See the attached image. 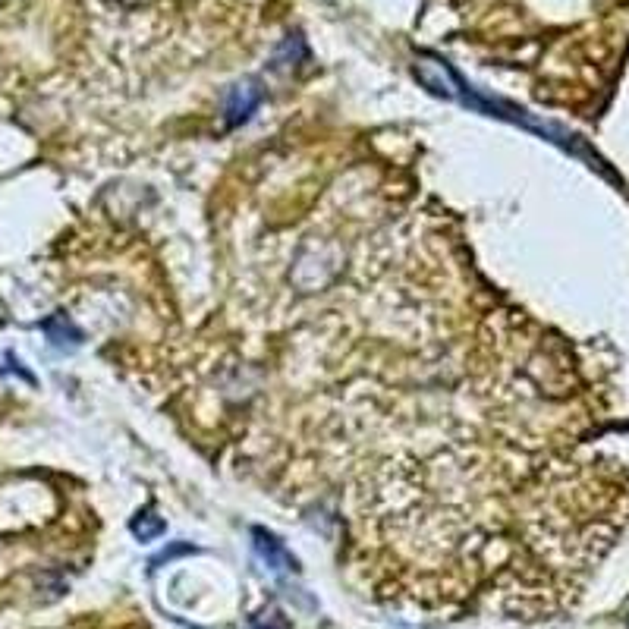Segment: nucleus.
I'll return each mask as SVG.
<instances>
[{
	"label": "nucleus",
	"mask_w": 629,
	"mask_h": 629,
	"mask_svg": "<svg viewBox=\"0 0 629 629\" xmlns=\"http://www.w3.org/2000/svg\"><path fill=\"white\" fill-rule=\"evenodd\" d=\"M252 538H255V551L262 554V560L268 563V567H271L274 573H293V570H296V560L287 554V548L280 545V541H277L271 532L255 529Z\"/></svg>",
	"instance_id": "2"
},
{
	"label": "nucleus",
	"mask_w": 629,
	"mask_h": 629,
	"mask_svg": "<svg viewBox=\"0 0 629 629\" xmlns=\"http://www.w3.org/2000/svg\"><path fill=\"white\" fill-rule=\"evenodd\" d=\"M133 532H136V538H142V541H151L155 535H161V532H164V523H161L158 516L145 513L142 519H136V523H133Z\"/></svg>",
	"instance_id": "4"
},
{
	"label": "nucleus",
	"mask_w": 629,
	"mask_h": 629,
	"mask_svg": "<svg viewBox=\"0 0 629 629\" xmlns=\"http://www.w3.org/2000/svg\"><path fill=\"white\" fill-rule=\"evenodd\" d=\"M45 334L57 343V346H76L79 340H82V334L73 328V324L67 321V315H57V318H51V321H45Z\"/></svg>",
	"instance_id": "3"
},
{
	"label": "nucleus",
	"mask_w": 629,
	"mask_h": 629,
	"mask_svg": "<svg viewBox=\"0 0 629 629\" xmlns=\"http://www.w3.org/2000/svg\"><path fill=\"white\" fill-rule=\"evenodd\" d=\"M258 104H262V89H258V82L236 85V89L230 92V98H227V123L230 126L246 123L255 114Z\"/></svg>",
	"instance_id": "1"
}]
</instances>
